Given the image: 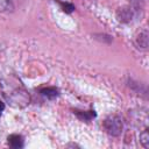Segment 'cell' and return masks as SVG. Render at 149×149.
Here are the masks:
<instances>
[{
  "mask_svg": "<svg viewBox=\"0 0 149 149\" xmlns=\"http://www.w3.org/2000/svg\"><path fill=\"white\" fill-rule=\"evenodd\" d=\"M1 88H2V94L5 99L14 107H20L23 108L29 105L30 102V97L28 92L23 88L20 81L8 79L1 83Z\"/></svg>",
  "mask_w": 149,
  "mask_h": 149,
  "instance_id": "obj_1",
  "label": "cell"
},
{
  "mask_svg": "<svg viewBox=\"0 0 149 149\" xmlns=\"http://www.w3.org/2000/svg\"><path fill=\"white\" fill-rule=\"evenodd\" d=\"M104 128L111 136H119V135H121L122 129H123L122 119L118 115H111L105 119Z\"/></svg>",
  "mask_w": 149,
  "mask_h": 149,
  "instance_id": "obj_2",
  "label": "cell"
},
{
  "mask_svg": "<svg viewBox=\"0 0 149 149\" xmlns=\"http://www.w3.org/2000/svg\"><path fill=\"white\" fill-rule=\"evenodd\" d=\"M135 14V10L130 7H123L118 10V19L121 22H129Z\"/></svg>",
  "mask_w": 149,
  "mask_h": 149,
  "instance_id": "obj_3",
  "label": "cell"
},
{
  "mask_svg": "<svg viewBox=\"0 0 149 149\" xmlns=\"http://www.w3.org/2000/svg\"><path fill=\"white\" fill-rule=\"evenodd\" d=\"M7 142H8V146L12 147V148H15V149H19V148H22L23 144H24V140L21 135L19 134H12L7 137Z\"/></svg>",
  "mask_w": 149,
  "mask_h": 149,
  "instance_id": "obj_4",
  "label": "cell"
},
{
  "mask_svg": "<svg viewBox=\"0 0 149 149\" xmlns=\"http://www.w3.org/2000/svg\"><path fill=\"white\" fill-rule=\"evenodd\" d=\"M40 93H41L43 97L48 98V99H55L56 97H58L59 91H58V88H56V87H54V86H50V87H44V88H42V90L40 91Z\"/></svg>",
  "mask_w": 149,
  "mask_h": 149,
  "instance_id": "obj_5",
  "label": "cell"
},
{
  "mask_svg": "<svg viewBox=\"0 0 149 149\" xmlns=\"http://www.w3.org/2000/svg\"><path fill=\"white\" fill-rule=\"evenodd\" d=\"M73 113L83 121H90L95 116L94 111H74Z\"/></svg>",
  "mask_w": 149,
  "mask_h": 149,
  "instance_id": "obj_6",
  "label": "cell"
},
{
  "mask_svg": "<svg viewBox=\"0 0 149 149\" xmlns=\"http://www.w3.org/2000/svg\"><path fill=\"white\" fill-rule=\"evenodd\" d=\"M136 43H137L139 48H142V49L148 48V33H147V30H143L142 33H140V35L136 38Z\"/></svg>",
  "mask_w": 149,
  "mask_h": 149,
  "instance_id": "obj_7",
  "label": "cell"
},
{
  "mask_svg": "<svg viewBox=\"0 0 149 149\" xmlns=\"http://www.w3.org/2000/svg\"><path fill=\"white\" fill-rule=\"evenodd\" d=\"M140 142L144 148H149V133L148 128H146L141 134H140Z\"/></svg>",
  "mask_w": 149,
  "mask_h": 149,
  "instance_id": "obj_8",
  "label": "cell"
},
{
  "mask_svg": "<svg viewBox=\"0 0 149 149\" xmlns=\"http://www.w3.org/2000/svg\"><path fill=\"white\" fill-rule=\"evenodd\" d=\"M56 1H58V0H56ZM59 2V5L62 6V9L65 12V13H71V12H73V9H74V6L72 5V3H68V2H61V1H58Z\"/></svg>",
  "mask_w": 149,
  "mask_h": 149,
  "instance_id": "obj_9",
  "label": "cell"
},
{
  "mask_svg": "<svg viewBox=\"0 0 149 149\" xmlns=\"http://www.w3.org/2000/svg\"><path fill=\"white\" fill-rule=\"evenodd\" d=\"M129 1H130V3H132V8H133L134 10H137V9L141 7L142 2H143V0H129Z\"/></svg>",
  "mask_w": 149,
  "mask_h": 149,
  "instance_id": "obj_10",
  "label": "cell"
},
{
  "mask_svg": "<svg viewBox=\"0 0 149 149\" xmlns=\"http://www.w3.org/2000/svg\"><path fill=\"white\" fill-rule=\"evenodd\" d=\"M9 6H10V1L9 0H0V10L8 9Z\"/></svg>",
  "mask_w": 149,
  "mask_h": 149,
  "instance_id": "obj_11",
  "label": "cell"
},
{
  "mask_svg": "<svg viewBox=\"0 0 149 149\" xmlns=\"http://www.w3.org/2000/svg\"><path fill=\"white\" fill-rule=\"evenodd\" d=\"M3 109H5V104H3V102L0 100V113H1Z\"/></svg>",
  "mask_w": 149,
  "mask_h": 149,
  "instance_id": "obj_12",
  "label": "cell"
}]
</instances>
